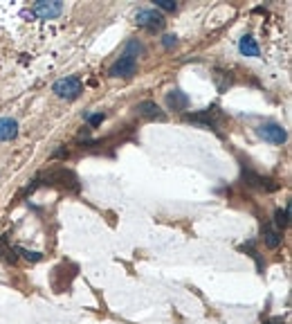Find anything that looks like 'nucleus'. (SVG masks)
<instances>
[{"instance_id": "obj_18", "label": "nucleus", "mask_w": 292, "mask_h": 324, "mask_svg": "<svg viewBox=\"0 0 292 324\" xmlns=\"http://www.w3.org/2000/svg\"><path fill=\"white\" fill-rule=\"evenodd\" d=\"M270 324H281V322H279V320H274V322H270Z\"/></svg>"}, {"instance_id": "obj_10", "label": "nucleus", "mask_w": 292, "mask_h": 324, "mask_svg": "<svg viewBox=\"0 0 292 324\" xmlns=\"http://www.w3.org/2000/svg\"><path fill=\"white\" fill-rule=\"evenodd\" d=\"M263 241H265V246L274 250V248L281 246V232H279L277 227H272V225L263 227Z\"/></svg>"}, {"instance_id": "obj_7", "label": "nucleus", "mask_w": 292, "mask_h": 324, "mask_svg": "<svg viewBox=\"0 0 292 324\" xmlns=\"http://www.w3.org/2000/svg\"><path fill=\"white\" fill-rule=\"evenodd\" d=\"M18 135V122L11 117H2L0 119V140L2 142H9Z\"/></svg>"}, {"instance_id": "obj_16", "label": "nucleus", "mask_w": 292, "mask_h": 324, "mask_svg": "<svg viewBox=\"0 0 292 324\" xmlns=\"http://www.w3.org/2000/svg\"><path fill=\"white\" fill-rule=\"evenodd\" d=\"M103 122V115L101 113H95V115H88V124L90 126H99Z\"/></svg>"}, {"instance_id": "obj_13", "label": "nucleus", "mask_w": 292, "mask_h": 324, "mask_svg": "<svg viewBox=\"0 0 292 324\" xmlns=\"http://www.w3.org/2000/svg\"><path fill=\"white\" fill-rule=\"evenodd\" d=\"M142 50H144V48H142L137 41H128V43L124 45V54H131V56H137Z\"/></svg>"}, {"instance_id": "obj_5", "label": "nucleus", "mask_w": 292, "mask_h": 324, "mask_svg": "<svg viewBox=\"0 0 292 324\" xmlns=\"http://www.w3.org/2000/svg\"><path fill=\"white\" fill-rule=\"evenodd\" d=\"M61 11H63V2H58V0H39L34 5V14L43 20L56 18L61 16Z\"/></svg>"}, {"instance_id": "obj_8", "label": "nucleus", "mask_w": 292, "mask_h": 324, "mask_svg": "<svg viewBox=\"0 0 292 324\" xmlns=\"http://www.w3.org/2000/svg\"><path fill=\"white\" fill-rule=\"evenodd\" d=\"M166 104H169V108H173V110H187V106H189V97H187L182 90H171V93H166Z\"/></svg>"}, {"instance_id": "obj_17", "label": "nucleus", "mask_w": 292, "mask_h": 324, "mask_svg": "<svg viewBox=\"0 0 292 324\" xmlns=\"http://www.w3.org/2000/svg\"><path fill=\"white\" fill-rule=\"evenodd\" d=\"M175 43H178V39H175L173 34H164V36H162V45H164V48H173Z\"/></svg>"}, {"instance_id": "obj_2", "label": "nucleus", "mask_w": 292, "mask_h": 324, "mask_svg": "<svg viewBox=\"0 0 292 324\" xmlns=\"http://www.w3.org/2000/svg\"><path fill=\"white\" fill-rule=\"evenodd\" d=\"M137 70V59L131 54H122L115 63L110 65V77H122V79H131Z\"/></svg>"}, {"instance_id": "obj_1", "label": "nucleus", "mask_w": 292, "mask_h": 324, "mask_svg": "<svg viewBox=\"0 0 292 324\" xmlns=\"http://www.w3.org/2000/svg\"><path fill=\"white\" fill-rule=\"evenodd\" d=\"M52 90L56 97L72 102V99H77L83 93V84L79 77H63V79H58V81H54Z\"/></svg>"}, {"instance_id": "obj_6", "label": "nucleus", "mask_w": 292, "mask_h": 324, "mask_svg": "<svg viewBox=\"0 0 292 324\" xmlns=\"http://www.w3.org/2000/svg\"><path fill=\"white\" fill-rule=\"evenodd\" d=\"M48 182H49V185H61V187H70V189H79L74 173L65 171V169H56V171H49V173H48Z\"/></svg>"}, {"instance_id": "obj_14", "label": "nucleus", "mask_w": 292, "mask_h": 324, "mask_svg": "<svg viewBox=\"0 0 292 324\" xmlns=\"http://www.w3.org/2000/svg\"><path fill=\"white\" fill-rule=\"evenodd\" d=\"M16 252H20V255H23L27 261H41V259H43L41 252H32V250H25V248H16Z\"/></svg>"}, {"instance_id": "obj_15", "label": "nucleus", "mask_w": 292, "mask_h": 324, "mask_svg": "<svg viewBox=\"0 0 292 324\" xmlns=\"http://www.w3.org/2000/svg\"><path fill=\"white\" fill-rule=\"evenodd\" d=\"M155 7L157 9H164V11H175V2L173 0H155Z\"/></svg>"}, {"instance_id": "obj_3", "label": "nucleus", "mask_w": 292, "mask_h": 324, "mask_svg": "<svg viewBox=\"0 0 292 324\" xmlns=\"http://www.w3.org/2000/svg\"><path fill=\"white\" fill-rule=\"evenodd\" d=\"M258 135L270 144H283L288 140V131L281 124H274V122H268V124H263V126H258Z\"/></svg>"}, {"instance_id": "obj_11", "label": "nucleus", "mask_w": 292, "mask_h": 324, "mask_svg": "<svg viewBox=\"0 0 292 324\" xmlns=\"http://www.w3.org/2000/svg\"><path fill=\"white\" fill-rule=\"evenodd\" d=\"M239 50L245 54V56H258V45L252 36H243L239 43Z\"/></svg>"}, {"instance_id": "obj_9", "label": "nucleus", "mask_w": 292, "mask_h": 324, "mask_svg": "<svg viewBox=\"0 0 292 324\" xmlns=\"http://www.w3.org/2000/svg\"><path fill=\"white\" fill-rule=\"evenodd\" d=\"M137 110H140V115H144L146 119H164V113L160 110V106H157L155 102H142L140 106H137Z\"/></svg>"}, {"instance_id": "obj_4", "label": "nucleus", "mask_w": 292, "mask_h": 324, "mask_svg": "<svg viewBox=\"0 0 292 324\" xmlns=\"http://www.w3.org/2000/svg\"><path fill=\"white\" fill-rule=\"evenodd\" d=\"M135 23L140 25V27H144V30L153 32V30H160L162 25H164V16L155 9H140L135 16Z\"/></svg>"}, {"instance_id": "obj_12", "label": "nucleus", "mask_w": 292, "mask_h": 324, "mask_svg": "<svg viewBox=\"0 0 292 324\" xmlns=\"http://www.w3.org/2000/svg\"><path fill=\"white\" fill-rule=\"evenodd\" d=\"M288 221H290V205L283 207V210L274 212V225H277V227H286Z\"/></svg>"}]
</instances>
